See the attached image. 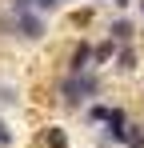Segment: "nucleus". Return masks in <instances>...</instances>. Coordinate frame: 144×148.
Returning a JSON list of instances; mask_svg holds the SVG:
<instances>
[{
    "mask_svg": "<svg viewBox=\"0 0 144 148\" xmlns=\"http://www.w3.org/2000/svg\"><path fill=\"white\" fill-rule=\"evenodd\" d=\"M16 144V132L8 128V120H4V112H0V148H12Z\"/></svg>",
    "mask_w": 144,
    "mask_h": 148,
    "instance_id": "obj_9",
    "label": "nucleus"
},
{
    "mask_svg": "<svg viewBox=\"0 0 144 148\" xmlns=\"http://www.w3.org/2000/svg\"><path fill=\"white\" fill-rule=\"evenodd\" d=\"M68 72H96V64H92V40H76V44H72Z\"/></svg>",
    "mask_w": 144,
    "mask_h": 148,
    "instance_id": "obj_3",
    "label": "nucleus"
},
{
    "mask_svg": "<svg viewBox=\"0 0 144 148\" xmlns=\"http://www.w3.org/2000/svg\"><path fill=\"white\" fill-rule=\"evenodd\" d=\"M112 4H116V8H128V0H112Z\"/></svg>",
    "mask_w": 144,
    "mask_h": 148,
    "instance_id": "obj_11",
    "label": "nucleus"
},
{
    "mask_svg": "<svg viewBox=\"0 0 144 148\" xmlns=\"http://www.w3.org/2000/svg\"><path fill=\"white\" fill-rule=\"evenodd\" d=\"M124 148H144V128H140V124H132V136H128Z\"/></svg>",
    "mask_w": 144,
    "mask_h": 148,
    "instance_id": "obj_10",
    "label": "nucleus"
},
{
    "mask_svg": "<svg viewBox=\"0 0 144 148\" xmlns=\"http://www.w3.org/2000/svg\"><path fill=\"white\" fill-rule=\"evenodd\" d=\"M40 144L44 148H68V132H64L60 124H44V128H40Z\"/></svg>",
    "mask_w": 144,
    "mask_h": 148,
    "instance_id": "obj_5",
    "label": "nucleus"
},
{
    "mask_svg": "<svg viewBox=\"0 0 144 148\" xmlns=\"http://www.w3.org/2000/svg\"><path fill=\"white\" fill-rule=\"evenodd\" d=\"M140 12H144V0H140Z\"/></svg>",
    "mask_w": 144,
    "mask_h": 148,
    "instance_id": "obj_12",
    "label": "nucleus"
},
{
    "mask_svg": "<svg viewBox=\"0 0 144 148\" xmlns=\"http://www.w3.org/2000/svg\"><path fill=\"white\" fill-rule=\"evenodd\" d=\"M132 36H136V28H132L128 16H116L108 24V40H116V44H132Z\"/></svg>",
    "mask_w": 144,
    "mask_h": 148,
    "instance_id": "obj_4",
    "label": "nucleus"
},
{
    "mask_svg": "<svg viewBox=\"0 0 144 148\" xmlns=\"http://www.w3.org/2000/svg\"><path fill=\"white\" fill-rule=\"evenodd\" d=\"M116 40H96L92 44V64H108V60H116Z\"/></svg>",
    "mask_w": 144,
    "mask_h": 148,
    "instance_id": "obj_7",
    "label": "nucleus"
},
{
    "mask_svg": "<svg viewBox=\"0 0 144 148\" xmlns=\"http://www.w3.org/2000/svg\"><path fill=\"white\" fill-rule=\"evenodd\" d=\"M64 4H68V0H64Z\"/></svg>",
    "mask_w": 144,
    "mask_h": 148,
    "instance_id": "obj_13",
    "label": "nucleus"
},
{
    "mask_svg": "<svg viewBox=\"0 0 144 148\" xmlns=\"http://www.w3.org/2000/svg\"><path fill=\"white\" fill-rule=\"evenodd\" d=\"M48 36V16L44 12H8L0 8V40H12V44H40Z\"/></svg>",
    "mask_w": 144,
    "mask_h": 148,
    "instance_id": "obj_1",
    "label": "nucleus"
},
{
    "mask_svg": "<svg viewBox=\"0 0 144 148\" xmlns=\"http://www.w3.org/2000/svg\"><path fill=\"white\" fill-rule=\"evenodd\" d=\"M108 112H112V104H104V100H92V104L84 108L88 124H104V120H108Z\"/></svg>",
    "mask_w": 144,
    "mask_h": 148,
    "instance_id": "obj_8",
    "label": "nucleus"
},
{
    "mask_svg": "<svg viewBox=\"0 0 144 148\" xmlns=\"http://www.w3.org/2000/svg\"><path fill=\"white\" fill-rule=\"evenodd\" d=\"M112 64H116V72H136V48L132 44H120Z\"/></svg>",
    "mask_w": 144,
    "mask_h": 148,
    "instance_id": "obj_6",
    "label": "nucleus"
},
{
    "mask_svg": "<svg viewBox=\"0 0 144 148\" xmlns=\"http://www.w3.org/2000/svg\"><path fill=\"white\" fill-rule=\"evenodd\" d=\"M100 96V76L96 72H64L56 84V100L64 108H88Z\"/></svg>",
    "mask_w": 144,
    "mask_h": 148,
    "instance_id": "obj_2",
    "label": "nucleus"
}]
</instances>
